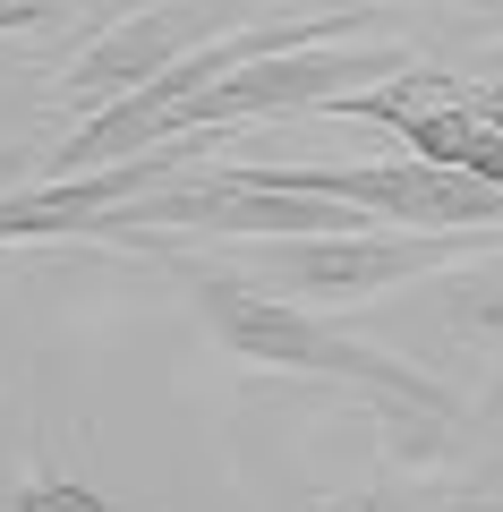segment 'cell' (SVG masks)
I'll return each instance as SVG.
<instances>
[{
	"instance_id": "cell-7",
	"label": "cell",
	"mask_w": 503,
	"mask_h": 512,
	"mask_svg": "<svg viewBox=\"0 0 503 512\" xmlns=\"http://www.w3.org/2000/svg\"><path fill=\"white\" fill-rule=\"evenodd\" d=\"M9 512H120V504L103 487H86V478H26Z\"/></svg>"
},
{
	"instance_id": "cell-10",
	"label": "cell",
	"mask_w": 503,
	"mask_h": 512,
	"mask_svg": "<svg viewBox=\"0 0 503 512\" xmlns=\"http://www.w3.org/2000/svg\"><path fill=\"white\" fill-rule=\"evenodd\" d=\"M0 26H52V9H35V0H0Z\"/></svg>"
},
{
	"instance_id": "cell-6",
	"label": "cell",
	"mask_w": 503,
	"mask_h": 512,
	"mask_svg": "<svg viewBox=\"0 0 503 512\" xmlns=\"http://www.w3.org/2000/svg\"><path fill=\"white\" fill-rule=\"evenodd\" d=\"M427 325L452 333V342H469V350H486V359H503V256H478V265L435 282Z\"/></svg>"
},
{
	"instance_id": "cell-8",
	"label": "cell",
	"mask_w": 503,
	"mask_h": 512,
	"mask_svg": "<svg viewBox=\"0 0 503 512\" xmlns=\"http://www.w3.org/2000/svg\"><path fill=\"white\" fill-rule=\"evenodd\" d=\"M316 512H393V495L384 487H350V495H324Z\"/></svg>"
},
{
	"instance_id": "cell-5",
	"label": "cell",
	"mask_w": 503,
	"mask_h": 512,
	"mask_svg": "<svg viewBox=\"0 0 503 512\" xmlns=\"http://www.w3.org/2000/svg\"><path fill=\"white\" fill-rule=\"evenodd\" d=\"M197 154L205 146H154V154H137V163L18 188V197H0V248H26V239H77V231L103 239L111 214H128V205L162 197V188H180V180H197Z\"/></svg>"
},
{
	"instance_id": "cell-9",
	"label": "cell",
	"mask_w": 503,
	"mask_h": 512,
	"mask_svg": "<svg viewBox=\"0 0 503 512\" xmlns=\"http://www.w3.org/2000/svg\"><path fill=\"white\" fill-rule=\"evenodd\" d=\"M444 504H452V512H503V487H452Z\"/></svg>"
},
{
	"instance_id": "cell-2",
	"label": "cell",
	"mask_w": 503,
	"mask_h": 512,
	"mask_svg": "<svg viewBox=\"0 0 503 512\" xmlns=\"http://www.w3.org/2000/svg\"><path fill=\"white\" fill-rule=\"evenodd\" d=\"M478 256H503V231H333V239H256V248H239V274H256L290 308L324 316L384 299L401 282H444Z\"/></svg>"
},
{
	"instance_id": "cell-3",
	"label": "cell",
	"mask_w": 503,
	"mask_h": 512,
	"mask_svg": "<svg viewBox=\"0 0 503 512\" xmlns=\"http://www.w3.org/2000/svg\"><path fill=\"white\" fill-rule=\"evenodd\" d=\"M418 60L401 43H350V35H324V43H299V52H273V60H248L239 77H222L197 111L180 120L171 146H214V128H239V120H282V111H333L342 94H367L384 77H410Z\"/></svg>"
},
{
	"instance_id": "cell-4",
	"label": "cell",
	"mask_w": 503,
	"mask_h": 512,
	"mask_svg": "<svg viewBox=\"0 0 503 512\" xmlns=\"http://www.w3.org/2000/svg\"><path fill=\"white\" fill-rule=\"evenodd\" d=\"M205 18L188 9V0H154V9H128V18H111L103 35H86L69 60H60L52 77V103L69 111L77 128L103 120L111 103H128V94H145L154 77H171L188 52H205Z\"/></svg>"
},
{
	"instance_id": "cell-1",
	"label": "cell",
	"mask_w": 503,
	"mask_h": 512,
	"mask_svg": "<svg viewBox=\"0 0 503 512\" xmlns=\"http://www.w3.org/2000/svg\"><path fill=\"white\" fill-rule=\"evenodd\" d=\"M137 248L162 256V265L197 291V316H205V333L222 342V359L265 367V376L342 384V393H359V402L393 410V419H410V427H452V419H461L444 384H427L418 367H401V359H384V350H367V342H350V333H333L324 316H307V308H290V299H273L265 282L239 274V265L188 256L180 239H137Z\"/></svg>"
}]
</instances>
